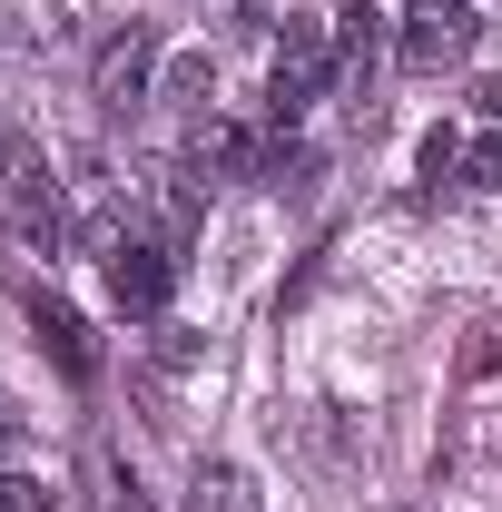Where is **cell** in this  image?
I'll use <instances>...</instances> for the list:
<instances>
[{
    "mask_svg": "<svg viewBox=\"0 0 502 512\" xmlns=\"http://www.w3.org/2000/svg\"><path fill=\"white\" fill-rule=\"evenodd\" d=\"M335 69H345V50H335V10H296L286 40H276V60H266V109H276V119H306Z\"/></svg>",
    "mask_w": 502,
    "mask_h": 512,
    "instance_id": "obj_1",
    "label": "cell"
},
{
    "mask_svg": "<svg viewBox=\"0 0 502 512\" xmlns=\"http://www.w3.org/2000/svg\"><path fill=\"white\" fill-rule=\"evenodd\" d=\"M473 40H483V10H473V0H414V10L394 20V60L414 69V79L463 69V60H473Z\"/></svg>",
    "mask_w": 502,
    "mask_h": 512,
    "instance_id": "obj_2",
    "label": "cell"
},
{
    "mask_svg": "<svg viewBox=\"0 0 502 512\" xmlns=\"http://www.w3.org/2000/svg\"><path fill=\"white\" fill-rule=\"evenodd\" d=\"M89 99H99L109 119H128L138 99H158V30H148V20H128V30L99 40V60H89Z\"/></svg>",
    "mask_w": 502,
    "mask_h": 512,
    "instance_id": "obj_3",
    "label": "cell"
},
{
    "mask_svg": "<svg viewBox=\"0 0 502 512\" xmlns=\"http://www.w3.org/2000/svg\"><path fill=\"white\" fill-rule=\"evenodd\" d=\"M0 178H10V227H20V237H30V247H60V188H50V178H40V138H10V148H0Z\"/></svg>",
    "mask_w": 502,
    "mask_h": 512,
    "instance_id": "obj_4",
    "label": "cell"
},
{
    "mask_svg": "<svg viewBox=\"0 0 502 512\" xmlns=\"http://www.w3.org/2000/svg\"><path fill=\"white\" fill-rule=\"evenodd\" d=\"M168 286H178V256L158 247V237H119V247H109V296H119L128 316H158Z\"/></svg>",
    "mask_w": 502,
    "mask_h": 512,
    "instance_id": "obj_5",
    "label": "cell"
},
{
    "mask_svg": "<svg viewBox=\"0 0 502 512\" xmlns=\"http://www.w3.org/2000/svg\"><path fill=\"white\" fill-rule=\"evenodd\" d=\"M30 325H40V345L60 355V375H69V384H99V345H89V325L69 316L60 296H30Z\"/></svg>",
    "mask_w": 502,
    "mask_h": 512,
    "instance_id": "obj_6",
    "label": "cell"
},
{
    "mask_svg": "<svg viewBox=\"0 0 502 512\" xmlns=\"http://www.w3.org/2000/svg\"><path fill=\"white\" fill-rule=\"evenodd\" d=\"M188 512H266V493H256L247 463H227V453H197V473H188Z\"/></svg>",
    "mask_w": 502,
    "mask_h": 512,
    "instance_id": "obj_7",
    "label": "cell"
},
{
    "mask_svg": "<svg viewBox=\"0 0 502 512\" xmlns=\"http://www.w3.org/2000/svg\"><path fill=\"white\" fill-rule=\"evenodd\" d=\"M188 168H197V178H247V168H256V138H247L237 119H197Z\"/></svg>",
    "mask_w": 502,
    "mask_h": 512,
    "instance_id": "obj_8",
    "label": "cell"
},
{
    "mask_svg": "<svg viewBox=\"0 0 502 512\" xmlns=\"http://www.w3.org/2000/svg\"><path fill=\"white\" fill-rule=\"evenodd\" d=\"M207 89H217V69H207V50H188V60H168V79H158V99H178V109H207Z\"/></svg>",
    "mask_w": 502,
    "mask_h": 512,
    "instance_id": "obj_9",
    "label": "cell"
},
{
    "mask_svg": "<svg viewBox=\"0 0 502 512\" xmlns=\"http://www.w3.org/2000/svg\"><path fill=\"white\" fill-rule=\"evenodd\" d=\"M0 512H60V493H50L40 473H10V463H0Z\"/></svg>",
    "mask_w": 502,
    "mask_h": 512,
    "instance_id": "obj_10",
    "label": "cell"
},
{
    "mask_svg": "<svg viewBox=\"0 0 502 512\" xmlns=\"http://www.w3.org/2000/svg\"><path fill=\"white\" fill-rule=\"evenodd\" d=\"M424 178H463V138H453V128L424 138Z\"/></svg>",
    "mask_w": 502,
    "mask_h": 512,
    "instance_id": "obj_11",
    "label": "cell"
},
{
    "mask_svg": "<svg viewBox=\"0 0 502 512\" xmlns=\"http://www.w3.org/2000/svg\"><path fill=\"white\" fill-rule=\"evenodd\" d=\"M463 178H473V188H502V128L483 138V148H463Z\"/></svg>",
    "mask_w": 502,
    "mask_h": 512,
    "instance_id": "obj_12",
    "label": "cell"
},
{
    "mask_svg": "<svg viewBox=\"0 0 502 512\" xmlns=\"http://www.w3.org/2000/svg\"><path fill=\"white\" fill-rule=\"evenodd\" d=\"M99 473H109V512H148L138 503V473H119V463H99Z\"/></svg>",
    "mask_w": 502,
    "mask_h": 512,
    "instance_id": "obj_13",
    "label": "cell"
},
{
    "mask_svg": "<svg viewBox=\"0 0 502 512\" xmlns=\"http://www.w3.org/2000/svg\"><path fill=\"white\" fill-rule=\"evenodd\" d=\"M20 444H30V414H20V404L0 394V453H20Z\"/></svg>",
    "mask_w": 502,
    "mask_h": 512,
    "instance_id": "obj_14",
    "label": "cell"
},
{
    "mask_svg": "<svg viewBox=\"0 0 502 512\" xmlns=\"http://www.w3.org/2000/svg\"><path fill=\"white\" fill-rule=\"evenodd\" d=\"M473 109H483V119L502 128V79H483V89H473Z\"/></svg>",
    "mask_w": 502,
    "mask_h": 512,
    "instance_id": "obj_15",
    "label": "cell"
}]
</instances>
